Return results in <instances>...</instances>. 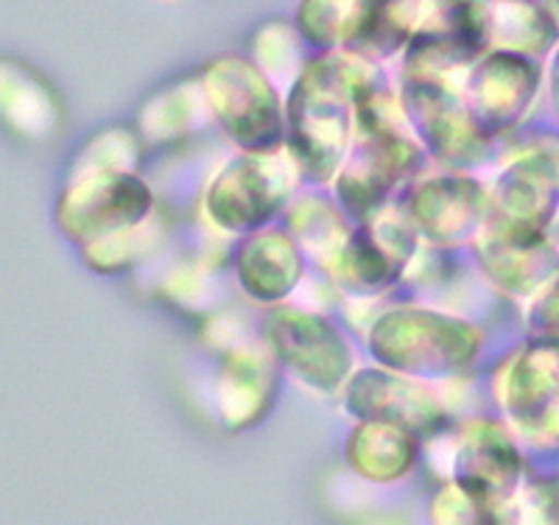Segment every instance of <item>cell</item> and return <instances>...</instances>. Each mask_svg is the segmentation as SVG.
Here are the masks:
<instances>
[{"label": "cell", "instance_id": "ba28073f", "mask_svg": "<svg viewBox=\"0 0 559 525\" xmlns=\"http://www.w3.org/2000/svg\"><path fill=\"white\" fill-rule=\"evenodd\" d=\"M266 342L280 367L313 392L333 394L353 378V349L328 319L277 308L266 319Z\"/></svg>", "mask_w": 559, "mask_h": 525}, {"label": "cell", "instance_id": "52a82bcc", "mask_svg": "<svg viewBox=\"0 0 559 525\" xmlns=\"http://www.w3.org/2000/svg\"><path fill=\"white\" fill-rule=\"evenodd\" d=\"M489 0H428L426 17L406 45L403 76L448 79L471 70L489 51Z\"/></svg>", "mask_w": 559, "mask_h": 525}, {"label": "cell", "instance_id": "2e32d148", "mask_svg": "<svg viewBox=\"0 0 559 525\" xmlns=\"http://www.w3.org/2000/svg\"><path fill=\"white\" fill-rule=\"evenodd\" d=\"M280 361L272 349H233L218 367L216 408L229 431H247L274 405Z\"/></svg>", "mask_w": 559, "mask_h": 525}, {"label": "cell", "instance_id": "f546056e", "mask_svg": "<svg viewBox=\"0 0 559 525\" xmlns=\"http://www.w3.org/2000/svg\"><path fill=\"white\" fill-rule=\"evenodd\" d=\"M540 7L551 14V20L557 23V28H559V0H540Z\"/></svg>", "mask_w": 559, "mask_h": 525}, {"label": "cell", "instance_id": "30bf717a", "mask_svg": "<svg viewBox=\"0 0 559 525\" xmlns=\"http://www.w3.org/2000/svg\"><path fill=\"white\" fill-rule=\"evenodd\" d=\"M537 64L526 53L487 51L467 73L462 98L487 138L521 123L537 93Z\"/></svg>", "mask_w": 559, "mask_h": 525}, {"label": "cell", "instance_id": "ffe728a7", "mask_svg": "<svg viewBox=\"0 0 559 525\" xmlns=\"http://www.w3.org/2000/svg\"><path fill=\"white\" fill-rule=\"evenodd\" d=\"M419 437L403 425L381 419H358L344 444L349 467L372 484H394L417 464Z\"/></svg>", "mask_w": 559, "mask_h": 525}, {"label": "cell", "instance_id": "9c48e42d", "mask_svg": "<svg viewBox=\"0 0 559 525\" xmlns=\"http://www.w3.org/2000/svg\"><path fill=\"white\" fill-rule=\"evenodd\" d=\"M403 107L414 134L439 159L453 165H471L484 159L489 138L476 127L462 93L442 79H406Z\"/></svg>", "mask_w": 559, "mask_h": 525}, {"label": "cell", "instance_id": "4fadbf2b", "mask_svg": "<svg viewBox=\"0 0 559 525\" xmlns=\"http://www.w3.org/2000/svg\"><path fill=\"white\" fill-rule=\"evenodd\" d=\"M408 213L433 247L476 241L489 218V193L471 177L423 179L408 193Z\"/></svg>", "mask_w": 559, "mask_h": 525}, {"label": "cell", "instance_id": "83f0119b", "mask_svg": "<svg viewBox=\"0 0 559 525\" xmlns=\"http://www.w3.org/2000/svg\"><path fill=\"white\" fill-rule=\"evenodd\" d=\"M299 37L297 26H288L283 20H269L252 37V59L266 73H288L292 68H306L299 62Z\"/></svg>", "mask_w": 559, "mask_h": 525}, {"label": "cell", "instance_id": "44dd1931", "mask_svg": "<svg viewBox=\"0 0 559 525\" xmlns=\"http://www.w3.org/2000/svg\"><path fill=\"white\" fill-rule=\"evenodd\" d=\"M210 121H213V109H210L202 76L182 79V82L163 87L143 104L138 132L148 146H163V143H174V140L199 132Z\"/></svg>", "mask_w": 559, "mask_h": 525}, {"label": "cell", "instance_id": "7c38bea8", "mask_svg": "<svg viewBox=\"0 0 559 525\" xmlns=\"http://www.w3.org/2000/svg\"><path fill=\"white\" fill-rule=\"evenodd\" d=\"M451 475L453 481L471 489L487 506L498 512L515 498L518 487H521V453L512 444L509 433L503 431L501 422L471 419L459 428Z\"/></svg>", "mask_w": 559, "mask_h": 525}, {"label": "cell", "instance_id": "277c9868", "mask_svg": "<svg viewBox=\"0 0 559 525\" xmlns=\"http://www.w3.org/2000/svg\"><path fill=\"white\" fill-rule=\"evenodd\" d=\"M213 121L241 152H272L286 138V109L254 59L216 57L202 68Z\"/></svg>", "mask_w": 559, "mask_h": 525}, {"label": "cell", "instance_id": "3957f363", "mask_svg": "<svg viewBox=\"0 0 559 525\" xmlns=\"http://www.w3.org/2000/svg\"><path fill=\"white\" fill-rule=\"evenodd\" d=\"M154 216V196L138 171L112 168L76 157L57 199V224L73 243L146 224Z\"/></svg>", "mask_w": 559, "mask_h": 525}, {"label": "cell", "instance_id": "ac0fdd59", "mask_svg": "<svg viewBox=\"0 0 559 525\" xmlns=\"http://www.w3.org/2000/svg\"><path fill=\"white\" fill-rule=\"evenodd\" d=\"M554 202H557V174L551 159L532 154L509 165L498 177L496 188L489 193V222L543 232V227L551 222Z\"/></svg>", "mask_w": 559, "mask_h": 525}, {"label": "cell", "instance_id": "8fae6325", "mask_svg": "<svg viewBox=\"0 0 559 525\" xmlns=\"http://www.w3.org/2000/svg\"><path fill=\"white\" fill-rule=\"evenodd\" d=\"M344 408L356 419H381L403 425L419 439L445 428V411L417 378L394 369H361L344 386Z\"/></svg>", "mask_w": 559, "mask_h": 525}, {"label": "cell", "instance_id": "d4e9b609", "mask_svg": "<svg viewBox=\"0 0 559 525\" xmlns=\"http://www.w3.org/2000/svg\"><path fill=\"white\" fill-rule=\"evenodd\" d=\"M288 227H292L294 238L299 241L302 252L308 258L319 260L324 269L331 266L333 258L342 252L347 238L353 235L347 218H344V207L338 210L336 204L324 202V199H302L288 216Z\"/></svg>", "mask_w": 559, "mask_h": 525}, {"label": "cell", "instance_id": "7a4b0ae2", "mask_svg": "<svg viewBox=\"0 0 559 525\" xmlns=\"http://www.w3.org/2000/svg\"><path fill=\"white\" fill-rule=\"evenodd\" d=\"M481 349L471 322L426 308L386 310L369 330V353L381 367L417 380H448L467 372Z\"/></svg>", "mask_w": 559, "mask_h": 525}, {"label": "cell", "instance_id": "603a6c76", "mask_svg": "<svg viewBox=\"0 0 559 525\" xmlns=\"http://www.w3.org/2000/svg\"><path fill=\"white\" fill-rule=\"evenodd\" d=\"M551 14L532 0H489L487 37L489 51L543 53L554 37Z\"/></svg>", "mask_w": 559, "mask_h": 525}, {"label": "cell", "instance_id": "e0dca14e", "mask_svg": "<svg viewBox=\"0 0 559 525\" xmlns=\"http://www.w3.org/2000/svg\"><path fill=\"white\" fill-rule=\"evenodd\" d=\"M302 258L306 252L292 229H252L236 254L238 285L254 302H283L302 279Z\"/></svg>", "mask_w": 559, "mask_h": 525}, {"label": "cell", "instance_id": "484cf974", "mask_svg": "<svg viewBox=\"0 0 559 525\" xmlns=\"http://www.w3.org/2000/svg\"><path fill=\"white\" fill-rule=\"evenodd\" d=\"M157 238H159V227L154 224V216H152L146 224H140V227L121 229V232L98 238V241L82 243L79 252H82L84 263H87L93 272L121 274V272H129L132 266H138L140 260L152 252Z\"/></svg>", "mask_w": 559, "mask_h": 525}, {"label": "cell", "instance_id": "cb8c5ba5", "mask_svg": "<svg viewBox=\"0 0 559 525\" xmlns=\"http://www.w3.org/2000/svg\"><path fill=\"white\" fill-rule=\"evenodd\" d=\"M3 112L14 132L28 138L51 134L57 123V102L32 70L17 62H3Z\"/></svg>", "mask_w": 559, "mask_h": 525}, {"label": "cell", "instance_id": "7402d4cb", "mask_svg": "<svg viewBox=\"0 0 559 525\" xmlns=\"http://www.w3.org/2000/svg\"><path fill=\"white\" fill-rule=\"evenodd\" d=\"M324 272L331 274L333 283L342 285L344 291L358 294V297H376V294L386 291L406 269L383 249L372 229L361 224L358 229H353L342 252L333 258Z\"/></svg>", "mask_w": 559, "mask_h": 525}, {"label": "cell", "instance_id": "5bb4252c", "mask_svg": "<svg viewBox=\"0 0 559 525\" xmlns=\"http://www.w3.org/2000/svg\"><path fill=\"white\" fill-rule=\"evenodd\" d=\"M473 252H476L481 272L501 291L515 294V297L540 291L557 269V258H554L551 247L543 241V232L507 227V224L489 222V218L473 241Z\"/></svg>", "mask_w": 559, "mask_h": 525}, {"label": "cell", "instance_id": "d6986e66", "mask_svg": "<svg viewBox=\"0 0 559 525\" xmlns=\"http://www.w3.org/2000/svg\"><path fill=\"white\" fill-rule=\"evenodd\" d=\"M426 9L428 0H356L344 48L369 62H383L406 51V45L423 26Z\"/></svg>", "mask_w": 559, "mask_h": 525}, {"label": "cell", "instance_id": "8992f818", "mask_svg": "<svg viewBox=\"0 0 559 525\" xmlns=\"http://www.w3.org/2000/svg\"><path fill=\"white\" fill-rule=\"evenodd\" d=\"M419 138L414 129H358V140L336 174V193L344 213L367 222L392 202L419 165Z\"/></svg>", "mask_w": 559, "mask_h": 525}, {"label": "cell", "instance_id": "6da1fadb", "mask_svg": "<svg viewBox=\"0 0 559 525\" xmlns=\"http://www.w3.org/2000/svg\"><path fill=\"white\" fill-rule=\"evenodd\" d=\"M369 59L349 48L322 51L299 68L286 104V138L299 171L313 182L336 179L353 148L356 90L369 76Z\"/></svg>", "mask_w": 559, "mask_h": 525}, {"label": "cell", "instance_id": "f1b7e54d", "mask_svg": "<svg viewBox=\"0 0 559 525\" xmlns=\"http://www.w3.org/2000/svg\"><path fill=\"white\" fill-rule=\"evenodd\" d=\"M431 520L433 523H501L496 509L487 506L478 494L453 478L433 494Z\"/></svg>", "mask_w": 559, "mask_h": 525}, {"label": "cell", "instance_id": "9a60e30c", "mask_svg": "<svg viewBox=\"0 0 559 525\" xmlns=\"http://www.w3.org/2000/svg\"><path fill=\"white\" fill-rule=\"evenodd\" d=\"M503 414L521 428L546 425L559 403V344L534 342L509 355L496 378Z\"/></svg>", "mask_w": 559, "mask_h": 525}, {"label": "cell", "instance_id": "5b68a950", "mask_svg": "<svg viewBox=\"0 0 559 525\" xmlns=\"http://www.w3.org/2000/svg\"><path fill=\"white\" fill-rule=\"evenodd\" d=\"M283 148V146H280ZM241 152L207 188V216L224 232H252L272 222L302 177L292 148Z\"/></svg>", "mask_w": 559, "mask_h": 525}, {"label": "cell", "instance_id": "4316f807", "mask_svg": "<svg viewBox=\"0 0 559 525\" xmlns=\"http://www.w3.org/2000/svg\"><path fill=\"white\" fill-rule=\"evenodd\" d=\"M356 14V0H299L294 26L302 43L317 51L344 48Z\"/></svg>", "mask_w": 559, "mask_h": 525}]
</instances>
